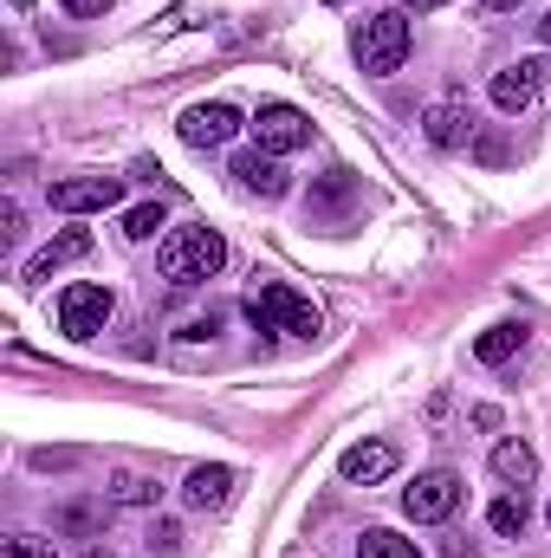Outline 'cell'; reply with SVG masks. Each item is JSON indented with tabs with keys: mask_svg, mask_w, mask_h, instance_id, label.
<instances>
[{
	"mask_svg": "<svg viewBox=\"0 0 551 558\" xmlns=\"http://www.w3.org/2000/svg\"><path fill=\"white\" fill-rule=\"evenodd\" d=\"M156 267H162L169 286H201V279H215L228 267V241H221L215 228H175V234L162 241Z\"/></svg>",
	"mask_w": 551,
	"mask_h": 558,
	"instance_id": "cell-1",
	"label": "cell"
},
{
	"mask_svg": "<svg viewBox=\"0 0 551 558\" xmlns=\"http://www.w3.org/2000/svg\"><path fill=\"white\" fill-rule=\"evenodd\" d=\"M247 318H254V331H292V338H318V331H325L318 305H311L305 292H292L285 279H267V286L247 299Z\"/></svg>",
	"mask_w": 551,
	"mask_h": 558,
	"instance_id": "cell-2",
	"label": "cell"
},
{
	"mask_svg": "<svg viewBox=\"0 0 551 558\" xmlns=\"http://www.w3.org/2000/svg\"><path fill=\"white\" fill-rule=\"evenodd\" d=\"M357 65L370 72V78H390L403 59H409V20L390 7V13H370V20H357Z\"/></svg>",
	"mask_w": 551,
	"mask_h": 558,
	"instance_id": "cell-3",
	"label": "cell"
},
{
	"mask_svg": "<svg viewBox=\"0 0 551 558\" xmlns=\"http://www.w3.org/2000/svg\"><path fill=\"white\" fill-rule=\"evenodd\" d=\"M111 312H118V292L98 286V279H78V286L59 292V331L65 338H98L111 325Z\"/></svg>",
	"mask_w": 551,
	"mask_h": 558,
	"instance_id": "cell-4",
	"label": "cell"
},
{
	"mask_svg": "<svg viewBox=\"0 0 551 558\" xmlns=\"http://www.w3.org/2000/svg\"><path fill=\"white\" fill-rule=\"evenodd\" d=\"M461 474H448V468H428V474H415V487L403 494V513H409L415 526H434V520H448L454 507H461Z\"/></svg>",
	"mask_w": 551,
	"mask_h": 558,
	"instance_id": "cell-5",
	"label": "cell"
},
{
	"mask_svg": "<svg viewBox=\"0 0 551 558\" xmlns=\"http://www.w3.org/2000/svg\"><path fill=\"white\" fill-rule=\"evenodd\" d=\"M175 131H182V143H188V149H228V143L247 131V118H241L234 105H221V98H215V105H188Z\"/></svg>",
	"mask_w": 551,
	"mask_h": 558,
	"instance_id": "cell-6",
	"label": "cell"
},
{
	"mask_svg": "<svg viewBox=\"0 0 551 558\" xmlns=\"http://www.w3.org/2000/svg\"><path fill=\"white\" fill-rule=\"evenodd\" d=\"M247 131H254V143H260L267 156H292V149L311 143V118H305L298 105H260V118H254Z\"/></svg>",
	"mask_w": 551,
	"mask_h": 558,
	"instance_id": "cell-7",
	"label": "cell"
},
{
	"mask_svg": "<svg viewBox=\"0 0 551 558\" xmlns=\"http://www.w3.org/2000/svg\"><path fill=\"white\" fill-rule=\"evenodd\" d=\"M124 202V182L118 175H72V182H52V208L59 215H105Z\"/></svg>",
	"mask_w": 551,
	"mask_h": 558,
	"instance_id": "cell-8",
	"label": "cell"
},
{
	"mask_svg": "<svg viewBox=\"0 0 551 558\" xmlns=\"http://www.w3.org/2000/svg\"><path fill=\"white\" fill-rule=\"evenodd\" d=\"M539 85H546V59H519V65L493 72V111L526 118V111L539 105Z\"/></svg>",
	"mask_w": 551,
	"mask_h": 558,
	"instance_id": "cell-9",
	"label": "cell"
},
{
	"mask_svg": "<svg viewBox=\"0 0 551 558\" xmlns=\"http://www.w3.org/2000/svg\"><path fill=\"white\" fill-rule=\"evenodd\" d=\"M234 487H241V474H234V468H221V461H201V468L182 481V500H188L195 513H221V507L234 500Z\"/></svg>",
	"mask_w": 551,
	"mask_h": 558,
	"instance_id": "cell-10",
	"label": "cell"
},
{
	"mask_svg": "<svg viewBox=\"0 0 551 558\" xmlns=\"http://www.w3.org/2000/svg\"><path fill=\"white\" fill-rule=\"evenodd\" d=\"M338 474H344L351 487H377V481L396 474V448H390V441H357V448L338 454Z\"/></svg>",
	"mask_w": 551,
	"mask_h": 558,
	"instance_id": "cell-11",
	"label": "cell"
},
{
	"mask_svg": "<svg viewBox=\"0 0 551 558\" xmlns=\"http://www.w3.org/2000/svg\"><path fill=\"white\" fill-rule=\"evenodd\" d=\"M234 175H241V189H247V195H260V202H279V195L292 189L285 162H279V156H267V149H247V156H234Z\"/></svg>",
	"mask_w": 551,
	"mask_h": 558,
	"instance_id": "cell-12",
	"label": "cell"
},
{
	"mask_svg": "<svg viewBox=\"0 0 551 558\" xmlns=\"http://www.w3.org/2000/svg\"><path fill=\"white\" fill-rule=\"evenodd\" d=\"M91 254V234L85 228H65V234H52L33 260H26V286H39V279H52L59 267H72V260H85Z\"/></svg>",
	"mask_w": 551,
	"mask_h": 558,
	"instance_id": "cell-13",
	"label": "cell"
},
{
	"mask_svg": "<svg viewBox=\"0 0 551 558\" xmlns=\"http://www.w3.org/2000/svg\"><path fill=\"white\" fill-rule=\"evenodd\" d=\"M421 131L434 149H461V143L474 137V118H467V105H434L428 118H421Z\"/></svg>",
	"mask_w": 551,
	"mask_h": 558,
	"instance_id": "cell-14",
	"label": "cell"
},
{
	"mask_svg": "<svg viewBox=\"0 0 551 558\" xmlns=\"http://www.w3.org/2000/svg\"><path fill=\"white\" fill-rule=\"evenodd\" d=\"M493 474H500L506 487H526V481L539 474V454H532V441H519V435H506V441L493 448Z\"/></svg>",
	"mask_w": 551,
	"mask_h": 558,
	"instance_id": "cell-15",
	"label": "cell"
},
{
	"mask_svg": "<svg viewBox=\"0 0 551 558\" xmlns=\"http://www.w3.org/2000/svg\"><path fill=\"white\" fill-rule=\"evenodd\" d=\"M111 500H118V507H156V500H162V481L118 468V474H111Z\"/></svg>",
	"mask_w": 551,
	"mask_h": 558,
	"instance_id": "cell-16",
	"label": "cell"
},
{
	"mask_svg": "<svg viewBox=\"0 0 551 558\" xmlns=\"http://www.w3.org/2000/svg\"><path fill=\"white\" fill-rule=\"evenodd\" d=\"M519 344H526V325H493V331H480L474 357H480V364H506Z\"/></svg>",
	"mask_w": 551,
	"mask_h": 558,
	"instance_id": "cell-17",
	"label": "cell"
},
{
	"mask_svg": "<svg viewBox=\"0 0 551 558\" xmlns=\"http://www.w3.org/2000/svg\"><path fill=\"white\" fill-rule=\"evenodd\" d=\"M526 520H532L526 494H500V500H493V513H487V526H493L500 539H519V533H526Z\"/></svg>",
	"mask_w": 551,
	"mask_h": 558,
	"instance_id": "cell-18",
	"label": "cell"
},
{
	"mask_svg": "<svg viewBox=\"0 0 551 558\" xmlns=\"http://www.w3.org/2000/svg\"><path fill=\"white\" fill-rule=\"evenodd\" d=\"M357 558H421V553H415V539H403V533H390V526H370V533L357 539Z\"/></svg>",
	"mask_w": 551,
	"mask_h": 558,
	"instance_id": "cell-19",
	"label": "cell"
},
{
	"mask_svg": "<svg viewBox=\"0 0 551 558\" xmlns=\"http://www.w3.org/2000/svg\"><path fill=\"white\" fill-rule=\"evenodd\" d=\"M156 228H169L162 202H137V208L124 215V234H131V241H156Z\"/></svg>",
	"mask_w": 551,
	"mask_h": 558,
	"instance_id": "cell-20",
	"label": "cell"
},
{
	"mask_svg": "<svg viewBox=\"0 0 551 558\" xmlns=\"http://www.w3.org/2000/svg\"><path fill=\"white\" fill-rule=\"evenodd\" d=\"M0 558H52V539H39V533H13Z\"/></svg>",
	"mask_w": 551,
	"mask_h": 558,
	"instance_id": "cell-21",
	"label": "cell"
},
{
	"mask_svg": "<svg viewBox=\"0 0 551 558\" xmlns=\"http://www.w3.org/2000/svg\"><path fill=\"white\" fill-rule=\"evenodd\" d=\"M59 7H65V13H78V20H105L118 0H59Z\"/></svg>",
	"mask_w": 551,
	"mask_h": 558,
	"instance_id": "cell-22",
	"label": "cell"
},
{
	"mask_svg": "<svg viewBox=\"0 0 551 558\" xmlns=\"http://www.w3.org/2000/svg\"><path fill=\"white\" fill-rule=\"evenodd\" d=\"M0 241H20V208H13V202L0 208Z\"/></svg>",
	"mask_w": 551,
	"mask_h": 558,
	"instance_id": "cell-23",
	"label": "cell"
},
{
	"mask_svg": "<svg viewBox=\"0 0 551 558\" xmlns=\"http://www.w3.org/2000/svg\"><path fill=\"white\" fill-rule=\"evenodd\" d=\"M539 39H546V46H551V13H546V20H539Z\"/></svg>",
	"mask_w": 551,
	"mask_h": 558,
	"instance_id": "cell-24",
	"label": "cell"
},
{
	"mask_svg": "<svg viewBox=\"0 0 551 558\" xmlns=\"http://www.w3.org/2000/svg\"><path fill=\"white\" fill-rule=\"evenodd\" d=\"M85 558H111V553H105V546H91V553H85Z\"/></svg>",
	"mask_w": 551,
	"mask_h": 558,
	"instance_id": "cell-25",
	"label": "cell"
},
{
	"mask_svg": "<svg viewBox=\"0 0 551 558\" xmlns=\"http://www.w3.org/2000/svg\"><path fill=\"white\" fill-rule=\"evenodd\" d=\"M409 7H441V0H409Z\"/></svg>",
	"mask_w": 551,
	"mask_h": 558,
	"instance_id": "cell-26",
	"label": "cell"
},
{
	"mask_svg": "<svg viewBox=\"0 0 551 558\" xmlns=\"http://www.w3.org/2000/svg\"><path fill=\"white\" fill-rule=\"evenodd\" d=\"M13 7H33V0H13Z\"/></svg>",
	"mask_w": 551,
	"mask_h": 558,
	"instance_id": "cell-27",
	"label": "cell"
},
{
	"mask_svg": "<svg viewBox=\"0 0 551 558\" xmlns=\"http://www.w3.org/2000/svg\"><path fill=\"white\" fill-rule=\"evenodd\" d=\"M546 526H551V507H546Z\"/></svg>",
	"mask_w": 551,
	"mask_h": 558,
	"instance_id": "cell-28",
	"label": "cell"
}]
</instances>
